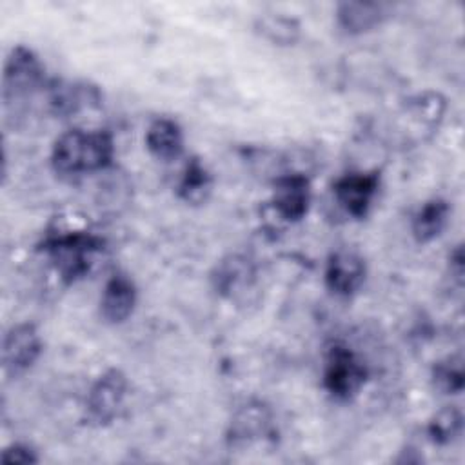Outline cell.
I'll return each instance as SVG.
<instances>
[{
  "label": "cell",
  "instance_id": "cell-14",
  "mask_svg": "<svg viewBox=\"0 0 465 465\" xmlns=\"http://www.w3.org/2000/svg\"><path fill=\"white\" fill-rule=\"evenodd\" d=\"M254 282V267L247 256L229 254L216 263L213 272L214 289L223 296H236L249 289Z\"/></svg>",
  "mask_w": 465,
  "mask_h": 465
},
{
  "label": "cell",
  "instance_id": "cell-22",
  "mask_svg": "<svg viewBox=\"0 0 465 465\" xmlns=\"http://www.w3.org/2000/svg\"><path fill=\"white\" fill-rule=\"evenodd\" d=\"M2 461L4 463H36L38 456H36V452L29 445L13 443V445L4 449Z\"/></svg>",
  "mask_w": 465,
  "mask_h": 465
},
{
  "label": "cell",
  "instance_id": "cell-16",
  "mask_svg": "<svg viewBox=\"0 0 465 465\" xmlns=\"http://www.w3.org/2000/svg\"><path fill=\"white\" fill-rule=\"evenodd\" d=\"M272 414L262 401L243 405L231 420L229 440L232 443H245L260 440L271 432Z\"/></svg>",
  "mask_w": 465,
  "mask_h": 465
},
{
  "label": "cell",
  "instance_id": "cell-5",
  "mask_svg": "<svg viewBox=\"0 0 465 465\" xmlns=\"http://www.w3.org/2000/svg\"><path fill=\"white\" fill-rule=\"evenodd\" d=\"M127 376L120 369H107L91 385L85 398L87 421L104 427L109 425L120 412L127 396Z\"/></svg>",
  "mask_w": 465,
  "mask_h": 465
},
{
  "label": "cell",
  "instance_id": "cell-20",
  "mask_svg": "<svg viewBox=\"0 0 465 465\" xmlns=\"http://www.w3.org/2000/svg\"><path fill=\"white\" fill-rule=\"evenodd\" d=\"M463 430V414L456 405L440 409L427 425V434L436 445H449L460 438Z\"/></svg>",
  "mask_w": 465,
  "mask_h": 465
},
{
  "label": "cell",
  "instance_id": "cell-15",
  "mask_svg": "<svg viewBox=\"0 0 465 465\" xmlns=\"http://www.w3.org/2000/svg\"><path fill=\"white\" fill-rule=\"evenodd\" d=\"M145 147L158 160H174L183 151V131L167 116L154 118L145 131Z\"/></svg>",
  "mask_w": 465,
  "mask_h": 465
},
{
  "label": "cell",
  "instance_id": "cell-8",
  "mask_svg": "<svg viewBox=\"0 0 465 465\" xmlns=\"http://www.w3.org/2000/svg\"><path fill=\"white\" fill-rule=\"evenodd\" d=\"M44 84V65L38 56L24 47L11 49L4 65V100L25 96Z\"/></svg>",
  "mask_w": 465,
  "mask_h": 465
},
{
  "label": "cell",
  "instance_id": "cell-4",
  "mask_svg": "<svg viewBox=\"0 0 465 465\" xmlns=\"http://www.w3.org/2000/svg\"><path fill=\"white\" fill-rule=\"evenodd\" d=\"M365 363L341 343H334L323 365V387L336 400H351L367 381Z\"/></svg>",
  "mask_w": 465,
  "mask_h": 465
},
{
  "label": "cell",
  "instance_id": "cell-7",
  "mask_svg": "<svg viewBox=\"0 0 465 465\" xmlns=\"http://www.w3.org/2000/svg\"><path fill=\"white\" fill-rule=\"evenodd\" d=\"M380 174L376 171H352L340 176L332 185L336 203L352 218H363L378 193Z\"/></svg>",
  "mask_w": 465,
  "mask_h": 465
},
{
  "label": "cell",
  "instance_id": "cell-6",
  "mask_svg": "<svg viewBox=\"0 0 465 465\" xmlns=\"http://www.w3.org/2000/svg\"><path fill=\"white\" fill-rule=\"evenodd\" d=\"M42 354V336L38 329L25 322L13 325L2 341V363L9 376H18L29 371Z\"/></svg>",
  "mask_w": 465,
  "mask_h": 465
},
{
  "label": "cell",
  "instance_id": "cell-2",
  "mask_svg": "<svg viewBox=\"0 0 465 465\" xmlns=\"http://www.w3.org/2000/svg\"><path fill=\"white\" fill-rule=\"evenodd\" d=\"M42 249L58 276L65 283H74L89 274L96 256L104 251V240L84 229L56 231L44 240Z\"/></svg>",
  "mask_w": 465,
  "mask_h": 465
},
{
  "label": "cell",
  "instance_id": "cell-13",
  "mask_svg": "<svg viewBox=\"0 0 465 465\" xmlns=\"http://www.w3.org/2000/svg\"><path fill=\"white\" fill-rule=\"evenodd\" d=\"M49 104L56 114L71 116L87 105L100 102V93L94 85L82 82L54 80L49 85Z\"/></svg>",
  "mask_w": 465,
  "mask_h": 465
},
{
  "label": "cell",
  "instance_id": "cell-9",
  "mask_svg": "<svg viewBox=\"0 0 465 465\" xmlns=\"http://www.w3.org/2000/svg\"><path fill=\"white\" fill-rule=\"evenodd\" d=\"M365 262L356 251L336 249L327 258L323 280L332 294L349 298L360 291L365 282Z\"/></svg>",
  "mask_w": 465,
  "mask_h": 465
},
{
  "label": "cell",
  "instance_id": "cell-12",
  "mask_svg": "<svg viewBox=\"0 0 465 465\" xmlns=\"http://www.w3.org/2000/svg\"><path fill=\"white\" fill-rule=\"evenodd\" d=\"M138 302V291L133 282L124 272H114L104 285L100 296V314L109 323H122L125 322Z\"/></svg>",
  "mask_w": 465,
  "mask_h": 465
},
{
  "label": "cell",
  "instance_id": "cell-10",
  "mask_svg": "<svg viewBox=\"0 0 465 465\" xmlns=\"http://www.w3.org/2000/svg\"><path fill=\"white\" fill-rule=\"evenodd\" d=\"M271 205L283 222L302 220L311 205V182L300 173L283 174L274 182Z\"/></svg>",
  "mask_w": 465,
  "mask_h": 465
},
{
  "label": "cell",
  "instance_id": "cell-21",
  "mask_svg": "<svg viewBox=\"0 0 465 465\" xmlns=\"http://www.w3.org/2000/svg\"><path fill=\"white\" fill-rule=\"evenodd\" d=\"M434 387L443 394H458L463 391V360L460 354L447 356L432 367Z\"/></svg>",
  "mask_w": 465,
  "mask_h": 465
},
{
  "label": "cell",
  "instance_id": "cell-11",
  "mask_svg": "<svg viewBox=\"0 0 465 465\" xmlns=\"http://www.w3.org/2000/svg\"><path fill=\"white\" fill-rule=\"evenodd\" d=\"M385 2H340L336 5V25L345 35H363L380 27L391 16Z\"/></svg>",
  "mask_w": 465,
  "mask_h": 465
},
{
  "label": "cell",
  "instance_id": "cell-18",
  "mask_svg": "<svg viewBox=\"0 0 465 465\" xmlns=\"http://www.w3.org/2000/svg\"><path fill=\"white\" fill-rule=\"evenodd\" d=\"M254 31L272 45H294L302 35V25L292 16L267 13L256 18Z\"/></svg>",
  "mask_w": 465,
  "mask_h": 465
},
{
  "label": "cell",
  "instance_id": "cell-19",
  "mask_svg": "<svg viewBox=\"0 0 465 465\" xmlns=\"http://www.w3.org/2000/svg\"><path fill=\"white\" fill-rule=\"evenodd\" d=\"M180 198L189 203H200L211 191V174L198 158H191L182 171L178 187Z\"/></svg>",
  "mask_w": 465,
  "mask_h": 465
},
{
  "label": "cell",
  "instance_id": "cell-3",
  "mask_svg": "<svg viewBox=\"0 0 465 465\" xmlns=\"http://www.w3.org/2000/svg\"><path fill=\"white\" fill-rule=\"evenodd\" d=\"M445 109V98L434 91L418 93L405 100L396 118L403 143H418L432 136L443 120Z\"/></svg>",
  "mask_w": 465,
  "mask_h": 465
},
{
  "label": "cell",
  "instance_id": "cell-1",
  "mask_svg": "<svg viewBox=\"0 0 465 465\" xmlns=\"http://www.w3.org/2000/svg\"><path fill=\"white\" fill-rule=\"evenodd\" d=\"M114 158V140L105 129H69L56 138L51 165L58 174H91L107 169Z\"/></svg>",
  "mask_w": 465,
  "mask_h": 465
},
{
  "label": "cell",
  "instance_id": "cell-17",
  "mask_svg": "<svg viewBox=\"0 0 465 465\" xmlns=\"http://www.w3.org/2000/svg\"><path fill=\"white\" fill-rule=\"evenodd\" d=\"M450 205L443 198L427 200L412 216L411 231L418 243H429L441 234L449 222Z\"/></svg>",
  "mask_w": 465,
  "mask_h": 465
}]
</instances>
